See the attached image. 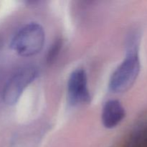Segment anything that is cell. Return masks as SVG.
I'll list each match as a JSON object with an SVG mask.
<instances>
[{"label": "cell", "instance_id": "obj_1", "mask_svg": "<svg viewBox=\"0 0 147 147\" xmlns=\"http://www.w3.org/2000/svg\"><path fill=\"white\" fill-rule=\"evenodd\" d=\"M141 63L137 45L129 47L126 57L113 72L110 79L109 88L113 93H121L129 90L136 82L140 73Z\"/></svg>", "mask_w": 147, "mask_h": 147}, {"label": "cell", "instance_id": "obj_2", "mask_svg": "<svg viewBox=\"0 0 147 147\" xmlns=\"http://www.w3.org/2000/svg\"><path fill=\"white\" fill-rule=\"evenodd\" d=\"M45 41L44 29L37 23L22 27L13 37L10 47L19 55L31 57L40 53Z\"/></svg>", "mask_w": 147, "mask_h": 147}, {"label": "cell", "instance_id": "obj_3", "mask_svg": "<svg viewBox=\"0 0 147 147\" xmlns=\"http://www.w3.org/2000/svg\"><path fill=\"white\" fill-rule=\"evenodd\" d=\"M37 76V70L33 66L22 67L7 81L3 90V100L8 106H13L20 99L24 89Z\"/></svg>", "mask_w": 147, "mask_h": 147}, {"label": "cell", "instance_id": "obj_4", "mask_svg": "<svg viewBox=\"0 0 147 147\" xmlns=\"http://www.w3.org/2000/svg\"><path fill=\"white\" fill-rule=\"evenodd\" d=\"M67 98L73 106L90 102L87 76L83 69H77L70 75L67 82Z\"/></svg>", "mask_w": 147, "mask_h": 147}, {"label": "cell", "instance_id": "obj_5", "mask_svg": "<svg viewBox=\"0 0 147 147\" xmlns=\"http://www.w3.org/2000/svg\"><path fill=\"white\" fill-rule=\"evenodd\" d=\"M126 116V111L120 101L110 100L105 103L103 108L101 119L106 129L116 127Z\"/></svg>", "mask_w": 147, "mask_h": 147}, {"label": "cell", "instance_id": "obj_6", "mask_svg": "<svg viewBox=\"0 0 147 147\" xmlns=\"http://www.w3.org/2000/svg\"><path fill=\"white\" fill-rule=\"evenodd\" d=\"M123 147H147V116L134 128Z\"/></svg>", "mask_w": 147, "mask_h": 147}, {"label": "cell", "instance_id": "obj_7", "mask_svg": "<svg viewBox=\"0 0 147 147\" xmlns=\"http://www.w3.org/2000/svg\"><path fill=\"white\" fill-rule=\"evenodd\" d=\"M62 40L60 39H57L54 42L51 47L48 50L47 55V62L48 63H52L56 60L60 53L62 47Z\"/></svg>", "mask_w": 147, "mask_h": 147}]
</instances>
